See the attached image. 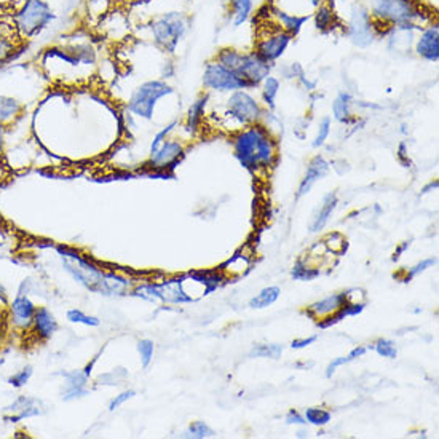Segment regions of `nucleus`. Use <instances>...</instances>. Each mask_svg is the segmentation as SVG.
<instances>
[{
    "label": "nucleus",
    "instance_id": "nucleus-39",
    "mask_svg": "<svg viewBox=\"0 0 439 439\" xmlns=\"http://www.w3.org/2000/svg\"><path fill=\"white\" fill-rule=\"evenodd\" d=\"M32 374H34V369H32V366H26V368H23L21 371L16 372V374H13L12 377H8V383L12 385L13 388H23L24 385H27V382L31 380Z\"/></svg>",
    "mask_w": 439,
    "mask_h": 439
},
{
    "label": "nucleus",
    "instance_id": "nucleus-51",
    "mask_svg": "<svg viewBox=\"0 0 439 439\" xmlns=\"http://www.w3.org/2000/svg\"><path fill=\"white\" fill-rule=\"evenodd\" d=\"M436 187H438V181H435V182H431V184H430V186H428V187H425V188H424V193H428V192H430V191H431V188H436Z\"/></svg>",
    "mask_w": 439,
    "mask_h": 439
},
{
    "label": "nucleus",
    "instance_id": "nucleus-22",
    "mask_svg": "<svg viewBox=\"0 0 439 439\" xmlns=\"http://www.w3.org/2000/svg\"><path fill=\"white\" fill-rule=\"evenodd\" d=\"M32 326H34V332L38 338L48 341L58 331V320L52 313V310H48L47 307H38L34 315Z\"/></svg>",
    "mask_w": 439,
    "mask_h": 439
},
{
    "label": "nucleus",
    "instance_id": "nucleus-52",
    "mask_svg": "<svg viewBox=\"0 0 439 439\" xmlns=\"http://www.w3.org/2000/svg\"><path fill=\"white\" fill-rule=\"evenodd\" d=\"M308 2H310V3H312V5H313V7L316 8V7H320V5H321V3H325V0H308Z\"/></svg>",
    "mask_w": 439,
    "mask_h": 439
},
{
    "label": "nucleus",
    "instance_id": "nucleus-25",
    "mask_svg": "<svg viewBox=\"0 0 439 439\" xmlns=\"http://www.w3.org/2000/svg\"><path fill=\"white\" fill-rule=\"evenodd\" d=\"M254 10V0H232L229 2V16L233 27H240L249 20Z\"/></svg>",
    "mask_w": 439,
    "mask_h": 439
},
{
    "label": "nucleus",
    "instance_id": "nucleus-5",
    "mask_svg": "<svg viewBox=\"0 0 439 439\" xmlns=\"http://www.w3.org/2000/svg\"><path fill=\"white\" fill-rule=\"evenodd\" d=\"M149 32V38L158 50L165 53H176L179 43L187 36L191 20L184 12L171 10V12L160 13L144 26Z\"/></svg>",
    "mask_w": 439,
    "mask_h": 439
},
{
    "label": "nucleus",
    "instance_id": "nucleus-38",
    "mask_svg": "<svg viewBox=\"0 0 439 439\" xmlns=\"http://www.w3.org/2000/svg\"><path fill=\"white\" fill-rule=\"evenodd\" d=\"M154 342L149 341V338H142V341L137 342V352L139 357H141V364L142 368H147L151 364V361L154 358Z\"/></svg>",
    "mask_w": 439,
    "mask_h": 439
},
{
    "label": "nucleus",
    "instance_id": "nucleus-45",
    "mask_svg": "<svg viewBox=\"0 0 439 439\" xmlns=\"http://www.w3.org/2000/svg\"><path fill=\"white\" fill-rule=\"evenodd\" d=\"M281 74L285 75L286 79H294V77L299 79V77L304 75V69L297 63H292V64L285 66V68L281 69Z\"/></svg>",
    "mask_w": 439,
    "mask_h": 439
},
{
    "label": "nucleus",
    "instance_id": "nucleus-8",
    "mask_svg": "<svg viewBox=\"0 0 439 439\" xmlns=\"http://www.w3.org/2000/svg\"><path fill=\"white\" fill-rule=\"evenodd\" d=\"M292 40V36L288 34L280 27L271 23V27L267 24L262 32H259L258 38H255V47L254 52L259 54L260 58L265 59L267 63L274 64L275 61L280 59L289 47V43Z\"/></svg>",
    "mask_w": 439,
    "mask_h": 439
},
{
    "label": "nucleus",
    "instance_id": "nucleus-6",
    "mask_svg": "<svg viewBox=\"0 0 439 439\" xmlns=\"http://www.w3.org/2000/svg\"><path fill=\"white\" fill-rule=\"evenodd\" d=\"M173 93L168 83L163 80H147L139 85L126 103V110L131 115L144 120H152L155 105L160 99Z\"/></svg>",
    "mask_w": 439,
    "mask_h": 439
},
{
    "label": "nucleus",
    "instance_id": "nucleus-7",
    "mask_svg": "<svg viewBox=\"0 0 439 439\" xmlns=\"http://www.w3.org/2000/svg\"><path fill=\"white\" fill-rule=\"evenodd\" d=\"M58 253L64 270L68 271L79 285L90 289L93 292H99L104 278L103 270H99L93 262L83 259L79 253L72 251V249L59 246Z\"/></svg>",
    "mask_w": 439,
    "mask_h": 439
},
{
    "label": "nucleus",
    "instance_id": "nucleus-46",
    "mask_svg": "<svg viewBox=\"0 0 439 439\" xmlns=\"http://www.w3.org/2000/svg\"><path fill=\"white\" fill-rule=\"evenodd\" d=\"M436 264V259H425L424 262H420V264H417L415 267H412V269H410V271H409V278H414V276H417L419 274H422V271H425L426 269H430L431 265H435Z\"/></svg>",
    "mask_w": 439,
    "mask_h": 439
},
{
    "label": "nucleus",
    "instance_id": "nucleus-37",
    "mask_svg": "<svg viewBox=\"0 0 439 439\" xmlns=\"http://www.w3.org/2000/svg\"><path fill=\"white\" fill-rule=\"evenodd\" d=\"M184 438H195V439H204L214 436V431L204 424V422H193V424L188 426V431L182 435Z\"/></svg>",
    "mask_w": 439,
    "mask_h": 439
},
{
    "label": "nucleus",
    "instance_id": "nucleus-14",
    "mask_svg": "<svg viewBox=\"0 0 439 439\" xmlns=\"http://www.w3.org/2000/svg\"><path fill=\"white\" fill-rule=\"evenodd\" d=\"M37 308L38 307H36V304L27 297V294L20 292L10 305V320L20 329H27L32 326Z\"/></svg>",
    "mask_w": 439,
    "mask_h": 439
},
{
    "label": "nucleus",
    "instance_id": "nucleus-24",
    "mask_svg": "<svg viewBox=\"0 0 439 439\" xmlns=\"http://www.w3.org/2000/svg\"><path fill=\"white\" fill-rule=\"evenodd\" d=\"M24 105L13 96L0 94V124L8 125L23 114Z\"/></svg>",
    "mask_w": 439,
    "mask_h": 439
},
{
    "label": "nucleus",
    "instance_id": "nucleus-29",
    "mask_svg": "<svg viewBox=\"0 0 439 439\" xmlns=\"http://www.w3.org/2000/svg\"><path fill=\"white\" fill-rule=\"evenodd\" d=\"M208 104V96L198 98L195 103H192L191 109H188L187 114V130L188 131H197L200 124H202L203 117H204V109H207Z\"/></svg>",
    "mask_w": 439,
    "mask_h": 439
},
{
    "label": "nucleus",
    "instance_id": "nucleus-30",
    "mask_svg": "<svg viewBox=\"0 0 439 439\" xmlns=\"http://www.w3.org/2000/svg\"><path fill=\"white\" fill-rule=\"evenodd\" d=\"M280 288L278 286H270V288H265L260 291L258 296L253 297L251 301H249V307L251 308H265L269 307V305L275 304L278 301V297H280Z\"/></svg>",
    "mask_w": 439,
    "mask_h": 439
},
{
    "label": "nucleus",
    "instance_id": "nucleus-36",
    "mask_svg": "<svg viewBox=\"0 0 439 439\" xmlns=\"http://www.w3.org/2000/svg\"><path fill=\"white\" fill-rule=\"evenodd\" d=\"M68 320L70 323H77V325H85V326H99L101 321H99L96 316H90L87 313H83L82 310L79 308H72L68 312Z\"/></svg>",
    "mask_w": 439,
    "mask_h": 439
},
{
    "label": "nucleus",
    "instance_id": "nucleus-20",
    "mask_svg": "<svg viewBox=\"0 0 439 439\" xmlns=\"http://www.w3.org/2000/svg\"><path fill=\"white\" fill-rule=\"evenodd\" d=\"M158 294H160V301L162 302H168V304H188L193 302V299L191 294L186 292L184 289V280H168L162 283V285H157Z\"/></svg>",
    "mask_w": 439,
    "mask_h": 439
},
{
    "label": "nucleus",
    "instance_id": "nucleus-48",
    "mask_svg": "<svg viewBox=\"0 0 439 439\" xmlns=\"http://www.w3.org/2000/svg\"><path fill=\"white\" fill-rule=\"evenodd\" d=\"M316 338H318V336H312L308 338H296V341H292L291 347L292 348H305V347L312 345L313 342H316Z\"/></svg>",
    "mask_w": 439,
    "mask_h": 439
},
{
    "label": "nucleus",
    "instance_id": "nucleus-47",
    "mask_svg": "<svg viewBox=\"0 0 439 439\" xmlns=\"http://www.w3.org/2000/svg\"><path fill=\"white\" fill-rule=\"evenodd\" d=\"M286 424L288 425H305L307 420L297 412V410H289V414L286 415Z\"/></svg>",
    "mask_w": 439,
    "mask_h": 439
},
{
    "label": "nucleus",
    "instance_id": "nucleus-2",
    "mask_svg": "<svg viewBox=\"0 0 439 439\" xmlns=\"http://www.w3.org/2000/svg\"><path fill=\"white\" fill-rule=\"evenodd\" d=\"M233 152L246 170H265L275 163L276 144L260 125H249L233 139Z\"/></svg>",
    "mask_w": 439,
    "mask_h": 439
},
{
    "label": "nucleus",
    "instance_id": "nucleus-55",
    "mask_svg": "<svg viewBox=\"0 0 439 439\" xmlns=\"http://www.w3.org/2000/svg\"><path fill=\"white\" fill-rule=\"evenodd\" d=\"M0 289H2V288H0Z\"/></svg>",
    "mask_w": 439,
    "mask_h": 439
},
{
    "label": "nucleus",
    "instance_id": "nucleus-13",
    "mask_svg": "<svg viewBox=\"0 0 439 439\" xmlns=\"http://www.w3.org/2000/svg\"><path fill=\"white\" fill-rule=\"evenodd\" d=\"M414 50L422 59L438 63L439 61V26L431 23L420 31L419 37L414 42Z\"/></svg>",
    "mask_w": 439,
    "mask_h": 439
},
{
    "label": "nucleus",
    "instance_id": "nucleus-11",
    "mask_svg": "<svg viewBox=\"0 0 439 439\" xmlns=\"http://www.w3.org/2000/svg\"><path fill=\"white\" fill-rule=\"evenodd\" d=\"M348 37L359 48L372 45L377 38L375 24L364 5H355L353 7L352 20L348 23Z\"/></svg>",
    "mask_w": 439,
    "mask_h": 439
},
{
    "label": "nucleus",
    "instance_id": "nucleus-53",
    "mask_svg": "<svg viewBox=\"0 0 439 439\" xmlns=\"http://www.w3.org/2000/svg\"><path fill=\"white\" fill-rule=\"evenodd\" d=\"M5 364V359L3 358H0V369H2V366Z\"/></svg>",
    "mask_w": 439,
    "mask_h": 439
},
{
    "label": "nucleus",
    "instance_id": "nucleus-31",
    "mask_svg": "<svg viewBox=\"0 0 439 439\" xmlns=\"http://www.w3.org/2000/svg\"><path fill=\"white\" fill-rule=\"evenodd\" d=\"M350 105H352V96L348 93H341L332 103V114L337 121L348 124L350 121Z\"/></svg>",
    "mask_w": 439,
    "mask_h": 439
},
{
    "label": "nucleus",
    "instance_id": "nucleus-18",
    "mask_svg": "<svg viewBox=\"0 0 439 439\" xmlns=\"http://www.w3.org/2000/svg\"><path fill=\"white\" fill-rule=\"evenodd\" d=\"M265 8H267V13L271 16V23L280 27V29H283L285 32H288V34H291L292 37H296L299 32H301L304 24L308 23V20H310V15H307V16L291 15V13L283 12V10L276 8V7H274V5H269V3H267Z\"/></svg>",
    "mask_w": 439,
    "mask_h": 439
},
{
    "label": "nucleus",
    "instance_id": "nucleus-28",
    "mask_svg": "<svg viewBox=\"0 0 439 439\" xmlns=\"http://www.w3.org/2000/svg\"><path fill=\"white\" fill-rule=\"evenodd\" d=\"M313 20L316 29L320 32H327L336 26V13L327 3H321L320 7L315 8Z\"/></svg>",
    "mask_w": 439,
    "mask_h": 439
},
{
    "label": "nucleus",
    "instance_id": "nucleus-15",
    "mask_svg": "<svg viewBox=\"0 0 439 439\" xmlns=\"http://www.w3.org/2000/svg\"><path fill=\"white\" fill-rule=\"evenodd\" d=\"M64 377V385L63 390H61V398L64 401H74V399L83 398L88 394V379L90 375L87 374L85 371H70V372H63L61 374Z\"/></svg>",
    "mask_w": 439,
    "mask_h": 439
},
{
    "label": "nucleus",
    "instance_id": "nucleus-49",
    "mask_svg": "<svg viewBox=\"0 0 439 439\" xmlns=\"http://www.w3.org/2000/svg\"><path fill=\"white\" fill-rule=\"evenodd\" d=\"M409 244H410V243H404V244H403V246H401V248H399L396 253H394V258H393V259H394V260H396V259H399V254H401V253H404V251H405V248H409Z\"/></svg>",
    "mask_w": 439,
    "mask_h": 439
},
{
    "label": "nucleus",
    "instance_id": "nucleus-41",
    "mask_svg": "<svg viewBox=\"0 0 439 439\" xmlns=\"http://www.w3.org/2000/svg\"><path fill=\"white\" fill-rule=\"evenodd\" d=\"M177 126V121L174 120V121H171V124L168 125V126H165L163 130H160L157 135L154 136V139H152V142H151V149H149V154H155L158 151L160 147H162V144L166 141V137H168V135L171 131L174 130V128Z\"/></svg>",
    "mask_w": 439,
    "mask_h": 439
},
{
    "label": "nucleus",
    "instance_id": "nucleus-40",
    "mask_svg": "<svg viewBox=\"0 0 439 439\" xmlns=\"http://www.w3.org/2000/svg\"><path fill=\"white\" fill-rule=\"evenodd\" d=\"M133 296L141 297L144 299V301H149V302H160V294H158L157 285L137 286L135 289V292H133Z\"/></svg>",
    "mask_w": 439,
    "mask_h": 439
},
{
    "label": "nucleus",
    "instance_id": "nucleus-42",
    "mask_svg": "<svg viewBox=\"0 0 439 439\" xmlns=\"http://www.w3.org/2000/svg\"><path fill=\"white\" fill-rule=\"evenodd\" d=\"M375 352L379 353L380 357L390 359H394L398 355L396 345H394L392 341H387V338H379V341L375 342Z\"/></svg>",
    "mask_w": 439,
    "mask_h": 439
},
{
    "label": "nucleus",
    "instance_id": "nucleus-16",
    "mask_svg": "<svg viewBox=\"0 0 439 439\" xmlns=\"http://www.w3.org/2000/svg\"><path fill=\"white\" fill-rule=\"evenodd\" d=\"M23 47V40L16 32L13 23L0 21V66L7 64Z\"/></svg>",
    "mask_w": 439,
    "mask_h": 439
},
{
    "label": "nucleus",
    "instance_id": "nucleus-33",
    "mask_svg": "<svg viewBox=\"0 0 439 439\" xmlns=\"http://www.w3.org/2000/svg\"><path fill=\"white\" fill-rule=\"evenodd\" d=\"M364 353H366V348H364V347H357V348H353L352 352H350V353L347 355V357L336 358L334 361H332V363H331L329 366H327V369H326V377H331L332 374H334L337 368H341V366H343V364L352 363V361L358 359L359 357H363Z\"/></svg>",
    "mask_w": 439,
    "mask_h": 439
},
{
    "label": "nucleus",
    "instance_id": "nucleus-21",
    "mask_svg": "<svg viewBox=\"0 0 439 439\" xmlns=\"http://www.w3.org/2000/svg\"><path fill=\"white\" fill-rule=\"evenodd\" d=\"M327 171H329V163H327L321 155H316V157L307 166V173H305L304 179L301 182V187H299L297 198L307 195L316 182L327 174Z\"/></svg>",
    "mask_w": 439,
    "mask_h": 439
},
{
    "label": "nucleus",
    "instance_id": "nucleus-43",
    "mask_svg": "<svg viewBox=\"0 0 439 439\" xmlns=\"http://www.w3.org/2000/svg\"><path fill=\"white\" fill-rule=\"evenodd\" d=\"M331 133V119L329 117H325L323 120L320 121L318 126V133H316L315 141H313V147H321L326 142V139L329 137Z\"/></svg>",
    "mask_w": 439,
    "mask_h": 439
},
{
    "label": "nucleus",
    "instance_id": "nucleus-12",
    "mask_svg": "<svg viewBox=\"0 0 439 439\" xmlns=\"http://www.w3.org/2000/svg\"><path fill=\"white\" fill-rule=\"evenodd\" d=\"M271 64L267 63L255 52L241 53L240 64H238L237 74L248 82V85L254 88L262 83L270 75Z\"/></svg>",
    "mask_w": 439,
    "mask_h": 439
},
{
    "label": "nucleus",
    "instance_id": "nucleus-9",
    "mask_svg": "<svg viewBox=\"0 0 439 439\" xmlns=\"http://www.w3.org/2000/svg\"><path fill=\"white\" fill-rule=\"evenodd\" d=\"M203 85L208 90L214 91H238L244 90V88H251L237 72L224 68L218 61L207 64L203 74Z\"/></svg>",
    "mask_w": 439,
    "mask_h": 439
},
{
    "label": "nucleus",
    "instance_id": "nucleus-27",
    "mask_svg": "<svg viewBox=\"0 0 439 439\" xmlns=\"http://www.w3.org/2000/svg\"><path fill=\"white\" fill-rule=\"evenodd\" d=\"M128 289H130V281L125 280V278L115 274H104L99 294H104V296H124Z\"/></svg>",
    "mask_w": 439,
    "mask_h": 439
},
{
    "label": "nucleus",
    "instance_id": "nucleus-1",
    "mask_svg": "<svg viewBox=\"0 0 439 439\" xmlns=\"http://www.w3.org/2000/svg\"><path fill=\"white\" fill-rule=\"evenodd\" d=\"M96 48L91 42L72 40L43 50L40 64L50 77H69L96 64Z\"/></svg>",
    "mask_w": 439,
    "mask_h": 439
},
{
    "label": "nucleus",
    "instance_id": "nucleus-35",
    "mask_svg": "<svg viewBox=\"0 0 439 439\" xmlns=\"http://www.w3.org/2000/svg\"><path fill=\"white\" fill-rule=\"evenodd\" d=\"M283 353V345H278V343H270V345H258L253 348L251 355L253 357H260V358H271L278 359Z\"/></svg>",
    "mask_w": 439,
    "mask_h": 439
},
{
    "label": "nucleus",
    "instance_id": "nucleus-17",
    "mask_svg": "<svg viewBox=\"0 0 439 439\" xmlns=\"http://www.w3.org/2000/svg\"><path fill=\"white\" fill-rule=\"evenodd\" d=\"M7 410H10V412H13L16 415L5 417V420L16 424V422H20V420L45 414V405H43L40 399H37V398L20 396L18 399H15V401L8 405Z\"/></svg>",
    "mask_w": 439,
    "mask_h": 439
},
{
    "label": "nucleus",
    "instance_id": "nucleus-34",
    "mask_svg": "<svg viewBox=\"0 0 439 439\" xmlns=\"http://www.w3.org/2000/svg\"><path fill=\"white\" fill-rule=\"evenodd\" d=\"M305 420L316 426H325L331 422V412L320 408H310L305 410Z\"/></svg>",
    "mask_w": 439,
    "mask_h": 439
},
{
    "label": "nucleus",
    "instance_id": "nucleus-26",
    "mask_svg": "<svg viewBox=\"0 0 439 439\" xmlns=\"http://www.w3.org/2000/svg\"><path fill=\"white\" fill-rule=\"evenodd\" d=\"M336 207H337V195L334 192L327 193L323 200V204H321L318 213L315 214L312 224H310V232H320L321 229H323V227L327 224V221H329L332 211L336 209Z\"/></svg>",
    "mask_w": 439,
    "mask_h": 439
},
{
    "label": "nucleus",
    "instance_id": "nucleus-10",
    "mask_svg": "<svg viewBox=\"0 0 439 439\" xmlns=\"http://www.w3.org/2000/svg\"><path fill=\"white\" fill-rule=\"evenodd\" d=\"M227 115L238 125H253L262 117V107L251 94L238 90L227 101Z\"/></svg>",
    "mask_w": 439,
    "mask_h": 439
},
{
    "label": "nucleus",
    "instance_id": "nucleus-44",
    "mask_svg": "<svg viewBox=\"0 0 439 439\" xmlns=\"http://www.w3.org/2000/svg\"><path fill=\"white\" fill-rule=\"evenodd\" d=\"M133 396H136V392L135 390H126V392H124V393H120L119 396H115L112 401H110V404H109V410H114L115 409H119L121 404H125L128 399H131Z\"/></svg>",
    "mask_w": 439,
    "mask_h": 439
},
{
    "label": "nucleus",
    "instance_id": "nucleus-54",
    "mask_svg": "<svg viewBox=\"0 0 439 439\" xmlns=\"http://www.w3.org/2000/svg\"><path fill=\"white\" fill-rule=\"evenodd\" d=\"M222 2H224V3H229V2H232V0H222Z\"/></svg>",
    "mask_w": 439,
    "mask_h": 439
},
{
    "label": "nucleus",
    "instance_id": "nucleus-50",
    "mask_svg": "<svg viewBox=\"0 0 439 439\" xmlns=\"http://www.w3.org/2000/svg\"><path fill=\"white\" fill-rule=\"evenodd\" d=\"M3 139H5V133H3V125L0 124V151L3 147Z\"/></svg>",
    "mask_w": 439,
    "mask_h": 439
},
{
    "label": "nucleus",
    "instance_id": "nucleus-19",
    "mask_svg": "<svg viewBox=\"0 0 439 439\" xmlns=\"http://www.w3.org/2000/svg\"><path fill=\"white\" fill-rule=\"evenodd\" d=\"M182 154H184V147H182V144L179 141H165L162 144V147L151 155L149 165L155 170L166 168V166L174 165L177 160L182 157Z\"/></svg>",
    "mask_w": 439,
    "mask_h": 439
},
{
    "label": "nucleus",
    "instance_id": "nucleus-32",
    "mask_svg": "<svg viewBox=\"0 0 439 439\" xmlns=\"http://www.w3.org/2000/svg\"><path fill=\"white\" fill-rule=\"evenodd\" d=\"M262 99L267 104L269 109H275V99L278 96V91H280V80L276 77L269 75L262 82Z\"/></svg>",
    "mask_w": 439,
    "mask_h": 439
},
{
    "label": "nucleus",
    "instance_id": "nucleus-4",
    "mask_svg": "<svg viewBox=\"0 0 439 439\" xmlns=\"http://www.w3.org/2000/svg\"><path fill=\"white\" fill-rule=\"evenodd\" d=\"M10 20L24 42L43 34L57 21V13L48 0H20Z\"/></svg>",
    "mask_w": 439,
    "mask_h": 439
},
{
    "label": "nucleus",
    "instance_id": "nucleus-3",
    "mask_svg": "<svg viewBox=\"0 0 439 439\" xmlns=\"http://www.w3.org/2000/svg\"><path fill=\"white\" fill-rule=\"evenodd\" d=\"M363 2L374 24L382 26L385 36L393 26H422L426 21L425 8L419 0H363Z\"/></svg>",
    "mask_w": 439,
    "mask_h": 439
},
{
    "label": "nucleus",
    "instance_id": "nucleus-23",
    "mask_svg": "<svg viewBox=\"0 0 439 439\" xmlns=\"http://www.w3.org/2000/svg\"><path fill=\"white\" fill-rule=\"evenodd\" d=\"M347 302L345 292L343 294H332V296L323 299V301L315 302L313 305H310L308 313L320 318V316H329L332 313H337L338 310L343 307V304Z\"/></svg>",
    "mask_w": 439,
    "mask_h": 439
}]
</instances>
